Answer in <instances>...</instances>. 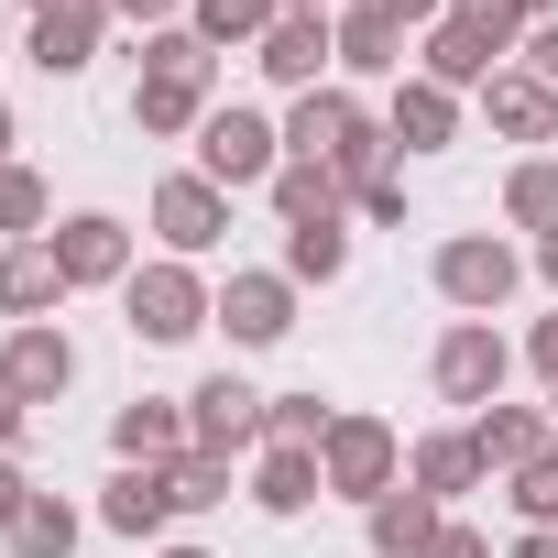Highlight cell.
<instances>
[{
    "instance_id": "3957f363",
    "label": "cell",
    "mask_w": 558,
    "mask_h": 558,
    "mask_svg": "<svg viewBox=\"0 0 558 558\" xmlns=\"http://www.w3.org/2000/svg\"><path fill=\"white\" fill-rule=\"evenodd\" d=\"M208 307H219V296L197 286V263H175V252H165V263H143L132 286H121V318H132V340H154V351L197 340V329H208Z\"/></svg>"
},
{
    "instance_id": "e575fe53",
    "label": "cell",
    "mask_w": 558,
    "mask_h": 558,
    "mask_svg": "<svg viewBox=\"0 0 558 558\" xmlns=\"http://www.w3.org/2000/svg\"><path fill=\"white\" fill-rule=\"evenodd\" d=\"M351 208H362V219H405V175H395V165H384V175H362V186H351Z\"/></svg>"
},
{
    "instance_id": "484cf974",
    "label": "cell",
    "mask_w": 558,
    "mask_h": 558,
    "mask_svg": "<svg viewBox=\"0 0 558 558\" xmlns=\"http://www.w3.org/2000/svg\"><path fill=\"white\" fill-rule=\"evenodd\" d=\"M318 493H329L318 449H263V460H252V504H263V514H307Z\"/></svg>"
},
{
    "instance_id": "277c9868",
    "label": "cell",
    "mask_w": 558,
    "mask_h": 558,
    "mask_svg": "<svg viewBox=\"0 0 558 558\" xmlns=\"http://www.w3.org/2000/svg\"><path fill=\"white\" fill-rule=\"evenodd\" d=\"M427 274H438V296H449L460 318H493V307L525 286V252H514L504 230H460V241H438Z\"/></svg>"
},
{
    "instance_id": "9a60e30c",
    "label": "cell",
    "mask_w": 558,
    "mask_h": 558,
    "mask_svg": "<svg viewBox=\"0 0 558 558\" xmlns=\"http://www.w3.org/2000/svg\"><path fill=\"white\" fill-rule=\"evenodd\" d=\"M384 132H395V154H449V143H460V88H438V77H395Z\"/></svg>"
},
{
    "instance_id": "ba28073f",
    "label": "cell",
    "mask_w": 558,
    "mask_h": 558,
    "mask_svg": "<svg viewBox=\"0 0 558 558\" xmlns=\"http://www.w3.org/2000/svg\"><path fill=\"white\" fill-rule=\"evenodd\" d=\"M66 384H77V340L56 318H34V329L0 340V395H12V405H56Z\"/></svg>"
},
{
    "instance_id": "bcb514c9",
    "label": "cell",
    "mask_w": 558,
    "mask_h": 558,
    "mask_svg": "<svg viewBox=\"0 0 558 558\" xmlns=\"http://www.w3.org/2000/svg\"><path fill=\"white\" fill-rule=\"evenodd\" d=\"M0 165H12V99H0Z\"/></svg>"
},
{
    "instance_id": "f907efd6",
    "label": "cell",
    "mask_w": 558,
    "mask_h": 558,
    "mask_svg": "<svg viewBox=\"0 0 558 558\" xmlns=\"http://www.w3.org/2000/svg\"><path fill=\"white\" fill-rule=\"evenodd\" d=\"M547 416H558V405H547Z\"/></svg>"
},
{
    "instance_id": "ee69618b",
    "label": "cell",
    "mask_w": 558,
    "mask_h": 558,
    "mask_svg": "<svg viewBox=\"0 0 558 558\" xmlns=\"http://www.w3.org/2000/svg\"><path fill=\"white\" fill-rule=\"evenodd\" d=\"M536 274H547V286H558V230H547V241H536Z\"/></svg>"
},
{
    "instance_id": "8d00e7d4",
    "label": "cell",
    "mask_w": 558,
    "mask_h": 558,
    "mask_svg": "<svg viewBox=\"0 0 558 558\" xmlns=\"http://www.w3.org/2000/svg\"><path fill=\"white\" fill-rule=\"evenodd\" d=\"M23 504H34V482H23V460H0V536L23 525Z\"/></svg>"
},
{
    "instance_id": "5bb4252c",
    "label": "cell",
    "mask_w": 558,
    "mask_h": 558,
    "mask_svg": "<svg viewBox=\"0 0 558 558\" xmlns=\"http://www.w3.org/2000/svg\"><path fill=\"white\" fill-rule=\"evenodd\" d=\"M99 34H110V0H56V12H34V34H23V56H34L45 77H88V56H99Z\"/></svg>"
},
{
    "instance_id": "ac0fdd59",
    "label": "cell",
    "mask_w": 558,
    "mask_h": 558,
    "mask_svg": "<svg viewBox=\"0 0 558 558\" xmlns=\"http://www.w3.org/2000/svg\"><path fill=\"white\" fill-rule=\"evenodd\" d=\"M416 77H438V88H493V77H504V45H493L482 23H460V12H449V23L416 45Z\"/></svg>"
},
{
    "instance_id": "8fae6325",
    "label": "cell",
    "mask_w": 558,
    "mask_h": 558,
    "mask_svg": "<svg viewBox=\"0 0 558 558\" xmlns=\"http://www.w3.org/2000/svg\"><path fill=\"white\" fill-rule=\"evenodd\" d=\"M208 318L230 329V351H274V340L296 329V286H286V274H230Z\"/></svg>"
},
{
    "instance_id": "44dd1931",
    "label": "cell",
    "mask_w": 558,
    "mask_h": 558,
    "mask_svg": "<svg viewBox=\"0 0 558 558\" xmlns=\"http://www.w3.org/2000/svg\"><path fill=\"white\" fill-rule=\"evenodd\" d=\"M99 525H110V536H165V525H175V482L143 471V460H121L110 493H99Z\"/></svg>"
},
{
    "instance_id": "30bf717a",
    "label": "cell",
    "mask_w": 558,
    "mask_h": 558,
    "mask_svg": "<svg viewBox=\"0 0 558 558\" xmlns=\"http://www.w3.org/2000/svg\"><path fill=\"white\" fill-rule=\"evenodd\" d=\"M154 230H165L175 263L219 252V241H230V186H208V175H165V186H154Z\"/></svg>"
},
{
    "instance_id": "681fc988",
    "label": "cell",
    "mask_w": 558,
    "mask_h": 558,
    "mask_svg": "<svg viewBox=\"0 0 558 558\" xmlns=\"http://www.w3.org/2000/svg\"><path fill=\"white\" fill-rule=\"evenodd\" d=\"M23 12H56V0H23Z\"/></svg>"
},
{
    "instance_id": "d6a6232c",
    "label": "cell",
    "mask_w": 558,
    "mask_h": 558,
    "mask_svg": "<svg viewBox=\"0 0 558 558\" xmlns=\"http://www.w3.org/2000/svg\"><path fill=\"white\" fill-rule=\"evenodd\" d=\"M165 482H175V514H208V504H230V460H219V449H186Z\"/></svg>"
},
{
    "instance_id": "2e32d148",
    "label": "cell",
    "mask_w": 558,
    "mask_h": 558,
    "mask_svg": "<svg viewBox=\"0 0 558 558\" xmlns=\"http://www.w3.org/2000/svg\"><path fill=\"white\" fill-rule=\"evenodd\" d=\"M110 449H121V460H143V471H175V460L197 449V427H186V405H165V395H132V405L110 416Z\"/></svg>"
},
{
    "instance_id": "ab89813d",
    "label": "cell",
    "mask_w": 558,
    "mask_h": 558,
    "mask_svg": "<svg viewBox=\"0 0 558 558\" xmlns=\"http://www.w3.org/2000/svg\"><path fill=\"white\" fill-rule=\"evenodd\" d=\"M525 362L547 373V395H558V318H536V340H525Z\"/></svg>"
},
{
    "instance_id": "b9f144b4",
    "label": "cell",
    "mask_w": 558,
    "mask_h": 558,
    "mask_svg": "<svg viewBox=\"0 0 558 558\" xmlns=\"http://www.w3.org/2000/svg\"><path fill=\"white\" fill-rule=\"evenodd\" d=\"M23 427H34V405H12V395H0V449H12Z\"/></svg>"
},
{
    "instance_id": "6da1fadb",
    "label": "cell",
    "mask_w": 558,
    "mask_h": 558,
    "mask_svg": "<svg viewBox=\"0 0 558 558\" xmlns=\"http://www.w3.org/2000/svg\"><path fill=\"white\" fill-rule=\"evenodd\" d=\"M286 154H296V165H329L340 186H362V175L395 165V132H384L351 88H307V99L286 110Z\"/></svg>"
},
{
    "instance_id": "83f0119b",
    "label": "cell",
    "mask_w": 558,
    "mask_h": 558,
    "mask_svg": "<svg viewBox=\"0 0 558 558\" xmlns=\"http://www.w3.org/2000/svg\"><path fill=\"white\" fill-rule=\"evenodd\" d=\"M504 219H514V230H536V241L558 230V154H525V165L504 175Z\"/></svg>"
},
{
    "instance_id": "c3c4849f",
    "label": "cell",
    "mask_w": 558,
    "mask_h": 558,
    "mask_svg": "<svg viewBox=\"0 0 558 558\" xmlns=\"http://www.w3.org/2000/svg\"><path fill=\"white\" fill-rule=\"evenodd\" d=\"M296 12H329V0H296Z\"/></svg>"
},
{
    "instance_id": "f546056e",
    "label": "cell",
    "mask_w": 558,
    "mask_h": 558,
    "mask_svg": "<svg viewBox=\"0 0 558 558\" xmlns=\"http://www.w3.org/2000/svg\"><path fill=\"white\" fill-rule=\"evenodd\" d=\"M12 558H77V504L34 493V504H23V525H12Z\"/></svg>"
},
{
    "instance_id": "4316f807",
    "label": "cell",
    "mask_w": 558,
    "mask_h": 558,
    "mask_svg": "<svg viewBox=\"0 0 558 558\" xmlns=\"http://www.w3.org/2000/svg\"><path fill=\"white\" fill-rule=\"evenodd\" d=\"M186 12H197V23H186L197 45H263L274 23L296 12V0H186Z\"/></svg>"
},
{
    "instance_id": "4fadbf2b",
    "label": "cell",
    "mask_w": 558,
    "mask_h": 558,
    "mask_svg": "<svg viewBox=\"0 0 558 558\" xmlns=\"http://www.w3.org/2000/svg\"><path fill=\"white\" fill-rule=\"evenodd\" d=\"M252 66H263L274 88H296V99H307V88L340 66V23H329V12H286V23L263 34V56H252Z\"/></svg>"
},
{
    "instance_id": "52a82bcc",
    "label": "cell",
    "mask_w": 558,
    "mask_h": 558,
    "mask_svg": "<svg viewBox=\"0 0 558 558\" xmlns=\"http://www.w3.org/2000/svg\"><path fill=\"white\" fill-rule=\"evenodd\" d=\"M45 241H56L66 296H77V286H132V274H143V263H132V230H121L110 208H77V219H56Z\"/></svg>"
},
{
    "instance_id": "8992f818",
    "label": "cell",
    "mask_w": 558,
    "mask_h": 558,
    "mask_svg": "<svg viewBox=\"0 0 558 558\" xmlns=\"http://www.w3.org/2000/svg\"><path fill=\"white\" fill-rule=\"evenodd\" d=\"M318 471H329V493H362V504H384V493L405 482V438H395L384 416H362V405H340V427H329V449H318Z\"/></svg>"
},
{
    "instance_id": "1f68e13d",
    "label": "cell",
    "mask_w": 558,
    "mask_h": 558,
    "mask_svg": "<svg viewBox=\"0 0 558 558\" xmlns=\"http://www.w3.org/2000/svg\"><path fill=\"white\" fill-rule=\"evenodd\" d=\"M351 263V230L329 219V230H286V286H329V274Z\"/></svg>"
},
{
    "instance_id": "74e56055",
    "label": "cell",
    "mask_w": 558,
    "mask_h": 558,
    "mask_svg": "<svg viewBox=\"0 0 558 558\" xmlns=\"http://www.w3.org/2000/svg\"><path fill=\"white\" fill-rule=\"evenodd\" d=\"M427 558H493V536H482V525H438V547H427Z\"/></svg>"
},
{
    "instance_id": "5b68a950",
    "label": "cell",
    "mask_w": 558,
    "mask_h": 558,
    "mask_svg": "<svg viewBox=\"0 0 558 558\" xmlns=\"http://www.w3.org/2000/svg\"><path fill=\"white\" fill-rule=\"evenodd\" d=\"M274 165H286V132H274L263 110L230 99V110L197 121V175H208V186H274Z\"/></svg>"
},
{
    "instance_id": "d6986e66",
    "label": "cell",
    "mask_w": 558,
    "mask_h": 558,
    "mask_svg": "<svg viewBox=\"0 0 558 558\" xmlns=\"http://www.w3.org/2000/svg\"><path fill=\"white\" fill-rule=\"evenodd\" d=\"M405 482H416V493H438V504H460V493H482V482H493V460L471 449V427H427V438L405 449Z\"/></svg>"
},
{
    "instance_id": "f1b7e54d",
    "label": "cell",
    "mask_w": 558,
    "mask_h": 558,
    "mask_svg": "<svg viewBox=\"0 0 558 558\" xmlns=\"http://www.w3.org/2000/svg\"><path fill=\"white\" fill-rule=\"evenodd\" d=\"M329 427H340V405H318V395H274L263 405V449H329Z\"/></svg>"
},
{
    "instance_id": "f6af8a7d",
    "label": "cell",
    "mask_w": 558,
    "mask_h": 558,
    "mask_svg": "<svg viewBox=\"0 0 558 558\" xmlns=\"http://www.w3.org/2000/svg\"><path fill=\"white\" fill-rule=\"evenodd\" d=\"M514 12H525V23H558V0H514Z\"/></svg>"
},
{
    "instance_id": "4dcf8cb0",
    "label": "cell",
    "mask_w": 558,
    "mask_h": 558,
    "mask_svg": "<svg viewBox=\"0 0 558 558\" xmlns=\"http://www.w3.org/2000/svg\"><path fill=\"white\" fill-rule=\"evenodd\" d=\"M45 219H56L45 175L34 165H0V241H45Z\"/></svg>"
},
{
    "instance_id": "d590c367",
    "label": "cell",
    "mask_w": 558,
    "mask_h": 558,
    "mask_svg": "<svg viewBox=\"0 0 558 558\" xmlns=\"http://www.w3.org/2000/svg\"><path fill=\"white\" fill-rule=\"evenodd\" d=\"M514 56H525V77H547V88H558V23H525V45H514Z\"/></svg>"
},
{
    "instance_id": "9c48e42d",
    "label": "cell",
    "mask_w": 558,
    "mask_h": 558,
    "mask_svg": "<svg viewBox=\"0 0 558 558\" xmlns=\"http://www.w3.org/2000/svg\"><path fill=\"white\" fill-rule=\"evenodd\" d=\"M208 66L219 56H186V66H143V88H132V132H154V143H175V132H197L219 99H208Z\"/></svg>"
},
{
    "instance_id": "cb8c5ba5",
    "label": "cell",
    "mask_w": 558,
    "mask_h": 558,
    "mask_svg": "<svg viewBox=\"0 0 558 558\" xmlns=\"http://www.w3.org/2000/svg\"><path fill=\"white\" fill-rule=\"evenodd\" d=\"M482 110H493V132H504V143H547V132H558V88H547V77H525V66H504V77L482 88Z\"/></svg>"
},
{
    "instance_id": "60d3db41",
    "label": "cell",
    "mask_w": 558,
    "mask_h": 558,
    "mask_svg": "<svg viewBox=\"0 0 558 558\" xmlns=\"http://www.w3.org/2000/svg\"><path fill=\"white\" fill-rule=\"evenodd\" d=\"M384 12H395V23H405V34H416V23H427V34H438V23H449V0H384Z\"/></svg>"
},
{
    "instance_id": "603a6c76",
    "label": "cell",
    "mask_w": 558,
    "mask_h": 558,
    "mask_svg": "<svg viewBox=\"0 0 558 558\" xmlns=\"http://www.w3.org/2000/svg\"><path fill=\"white\" fill-rule=\"evenodd\" d=\"M438 525H449V504H438V493H416V482H395V493L373 504V558H427V547H438Z\"/></svg>"
},
{
    "instance_id": "836d02e7",
    "label": "cell",
    "mask_w": 558,
    "mask_h": 558,
    "mask_svg": "<svg viewBox=\"0 0 558 558\" xmlns=\"http://www.w3.org/2000/svg\"><path fill=\"white\" fill-rule=\"evenodd\" d=\"M504 504H514L525 525H547V536H558V449H547V460H525V471H504Z\"/></svg>"
},
{
    "instance_id": "7c38bea8",
    "label": "cell",
    "mask_w": 558,
    "mask_h": 558,
    "mask_svg": "<svg viewBox=\"0 0 558 558\" xmlns=\"http://www.w3.org/2000/svg\"><path fill=\"white\" fill-rule=\"evenodd\" d=\"M263 405H274V395H252L241 373H208V384L186 395V427H197V449L241 460V449H263Z\"/></svg>"
},
{
    "instance_id": "d4e9b609",
    "label": "cell",
    "mask_w": 558,
    "mask_h": 558,
    "mask_svg": "<svg viewBox=\"0 0 558 558\" xmlns=\"http://www.w3.org/2000/svg\"><path fill=\"white\" fill-rule=\"evenodd\" d=\"M340 208H351V186H340L329 165H296V154L274 165V219H286V230H329Z\"/></svg>"
},
{
    "instance_id": "7dc6e473",
    "label": "cell",
    "mask_w": 558,
    "mask_h": 558,
    "mask_svg": "<svg viewBox=\"0 0 558 558\" xmlns=\"http://www.w3.org/2000/svg\"><path fill=\"white\" fill-rule=\"evenodd\" d=\"M154 558H208V547H154Z\"/></svg>"
},
{
    "instance_id": "ffe728a7",
    "label": "cell",
    "mask_w": 558,
    "mask_h": 558,
    "mask_svg": "<svg viewBox=\"0 0 558 558\" xmlns=\"http://www.w3.org/2000/svg\"><path fill=\"white\" fill-rule=\"evenodd\" d=\"M471 449H482L493 471H525V460L558 449V416H547V405H482V416H471Z\"/></svg>"
},
{
    "instance_id": "f35d334b",
    "label": "cell",
    "mask_w": 558,
    "mask_h": 558,
    "mask_svg": "<svg viewBox=\"0 0 558 558\" xmlns=\"http://www.w3.org/2000/svg\"><path fill=\"white\" fill-rule=\"evenodd\" d=\"M175 12H186V0H110V23H154V34H165Z\"/></svg>"
},
{
    "instance_id": "7bdbcfd3",
    "label": "cell",
    "mask_w": 558,
    "mask_h": 558,
    "mask_svg": "<svg viewBox=\"0 0 558 558\" xmlns=\"http://www.w3.org/2000/svg\"><path fill=\"white\" fill-rule=\"evenodd\" d=\"M504 558H558V536H547V525H536V536H514V547H504Z\"/></svg>"
},
{
    "instance_id": "7402d4cb",
    "label": "cell",
    "mask_w": 558,
    "mask_h": 558,
    "mask_svg": "<svg viewBox=\"0 0 558 558\" xmlns=\"http://www.w3.org/2000/svg\"><path fill=\"white\" fill-rule=\"evenodd\" d=\"M405 56L416 45H405V23L384 12V0H351V12H340V66L351 77H405Z\"/></svg>"
},
{
    "instance_id": "e0dca14e",
    "label": "cell",
    "mask_w": 558,
    "mask_h": 558,
    "mask_svg": "<svg viewBox=\"0 0 558 558\" xmlns=\"http://www.w3.org/2000/svg\"><path fill=\"white\" fill-rule=\"evenodd\" d=\"M66 307V274H56V241H0V318H56Z\"/></svg>"
},
{
    "instance_id": "7a4b0ae2",
    "label": "cell",
    "mask_w": 558,
    "mask_h": 558,
    "mask_svg": "<svg viewBox=\"0 0 558 558\" xmlns=\"http://www.w3.org/2000/svg\"><path fill=\"white\" fill-rule=\"evenodd\" d=\"M504 373H514V340L493 329V318H449L438 329V351H427V384H438V405H504Z\"/></svg>"
}]
</instances>
